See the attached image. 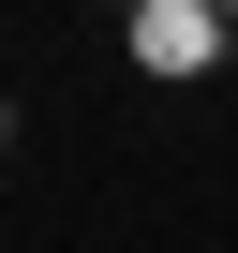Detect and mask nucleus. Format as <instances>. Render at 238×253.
Wrapping results in <instances>:
<instances>
[{
  "label": "nucleus",
  "instance_id": "1",
  "mask_svg": "<svg viewBox=\"0 0 238 253\" xmlns=\"http://www.w3.org/2000/svg\"><path fill=\"white\" fill-rule=\"evenodd\" d=\"M119 45H134V75H208L223 45H238V15H223V0H134V30H119Z\"/></svg>",
  "mask_w": 238,
  "mask_h": 253
}]
</instances>
